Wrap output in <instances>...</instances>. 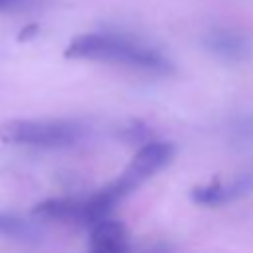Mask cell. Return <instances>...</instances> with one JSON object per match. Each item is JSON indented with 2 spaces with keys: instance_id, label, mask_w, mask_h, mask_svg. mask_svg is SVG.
I'll return each instance as SVG.
<instances>
[{
  "instance_id": "4",
  "label": "cell",
  "mask_w": 253,
  "mask_h": 253,
  "mask_svg": "<svg viewBox=\"0 0 253 253\" xmlns=\"http://www.w3.org/2000/svg\"><path fill=\"white\" fill-rule=\"evenodd\" d=\"M253 192V172H243L229 182H223L219 178L196 186L190 190V200L198 206H223L229 202H235L247 194Z\"/></svg>"
},
{
  "instance_id": "10",
  "label": "cell",
  "mask_w": 253,
  "mask_h": 253,
  "mask_svg": "<svg viewBox=\"0 0 253 253\" xmlns=\"http://www.w3.org/2000/svg\"><path fill=\"white\" fill-rule=\"evenodd\" d=\"M34 0H0V12L4 10H16V8H24L30 6Z\"/></svg>"
},
{
  "instance_id": "2",
  "label": "cell",
  "mask_w": 253,
  "mask_h": 253,
  "mask_svg": "<svg viewBox=\"0 0 253 253\" xmlns=\"http://www.w3.org/2000/svg\"><path fill=\"white\" fill-rule=\"evenodd\" d=\"M87 128L69 119H10L0 123V140L16 146L67 148L85 138Z\"/></svg>"
},
{
  "instance_id": "1",
  "label": "cell",
  "mask_w": 253,
  "mask_h": 253,
  "mask_svg": "<svg viewBox=\"0 0 253 253\" xmlns=\"http://www.w3.org/2000/svg\"><path fill=\"white\" fill-rule=\"evenodd\" d=\"M63 55L67 59L123 65L152 75H170L176 71L174 63L154 45L130 36L111 32H91L75 36L67 43Z\"/></svg>"
},
{
  "instance_id": "9",
  "label": "cell",
  "mask_w": 253,
  "mask_h": 253,
  "mask_svg": "<svg viewBox=\"0 0 253 253\" xmlns=\"http://www.w3.org/2000/svg\"><path fill=\"white\" fill-rule=\"evenodd\" d=\"M148 136H150V128L146 125H142L140 121H134L121 130V138L130 144L132 142H148Z\"/></svg>"
},
{
  "instance_id": "12",
  "label": "cell",
  "mask_w": 253,
  "mask_h": 253,
  "mask_svg": "<svg viewBox=\"0 0 253 253\" xmlns=\"http://www.w3.org/2000/svg\"><path fill=\"white\" fill-rule=\"evenodd\" d=\"M148 253H178V251H174L170 245H156V247H152Z\"/></svg>"
},
{
  "instance_id": "6",
  "label": "cell",
  "mask_w": 253,
  "mask_h": 253,
  "mask_svg": "<svg viewBox=\"0 0 253 253\" xmlns=\"http://www.w3.org/2000/svg\"><path fill=\"white\" fill-rule=\"evenodd\" d=\"M34 215L40 219H55L65 223L93 225L95 213L87 198H49L34 208Z\"/></svg>"
},
{
  "instance_id": "5",
  "label": "cell",
  "mask_w": 253,
  "mask_h": 253,
  "mask_svg": "<svg viewBox=\"0 0 253 253\" xmlns=\"http://www.w3.org/2000/svg\"><path fill=\"white\" fill-rule=\"evenodd\" d=\"M204 47L215 55L221 61L227 63H239V61H247L253 55V42L231 28H213L210 30L204 40H202Z\"/></svg>"
},
{
  "instance_id": "7",
  "label": "cell",
  "mask_w": 253,
  "mask_h": 253,
  "mask_svg": "<svg viewBox=\"0 0 253 253\" xmlns=\"http://www.w3.org/2000/svg\"><path fill=\"white\" fill-rule=\"evenodd\" d=\"M87 253H128L126 227L115 219H99L91 225Z\"/></svg>"
},
{
  "instance_id": "11",
  "label": "cell",
  "mask_w": 253,
  "mask_h": 253,
  "mask_svg": "<svg viewBox=\"0 0 253 253\" xmlns=\"http://www.w3.org/2000/svg\"><path fill=\"white\" fill-rule=\"evenodd\" d=\"M36 34H38V26H34V24H32V26H28L26 30H22V32H20V42H24V40H32Z\"/></svg>"
},
{
  "instance_id": "3",
  "label": "cell",
  "mask_w": 253,
  "mask_h": 253,
  "mask_svg": "<svg viewBox=\"0 0 253 253\" xmlns=\"http://www.w3.org/2000/svg\"><path fill=\"white\" fill-rule=\"evenodd\" d=\"M176 148L172 142H162V140H148L144 142L136 154L130 158V162L125 166V170L105 188L97 192V196L105 202L109 210H113L121 200H125L128 194H132L138 186H142L150 176H154L160 168H164Z\"/></svg>"
},
{
  "instance_id": "8",
  "label": "cell",
  "mask_w": 253,
  "mask_h": 253,
  "mask_svg": "<svg viewBox=\"0 0 253 253\" xmlns=\"http://www.w3.org/2000/svg\"><path fill=\"white\" fill-rule=\"evenodd\" d=\"M0 235L14 239V241H20V243L34 245V243L42 241L43 233L36 221L26 219L24 215H20L16 211H4L2 210L0 211Z\"/></svg>"
}]
</instances>
